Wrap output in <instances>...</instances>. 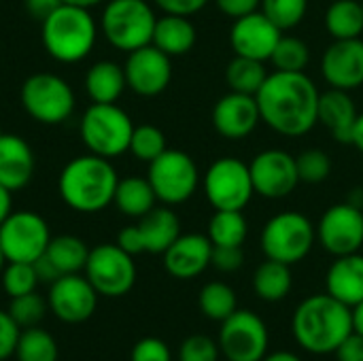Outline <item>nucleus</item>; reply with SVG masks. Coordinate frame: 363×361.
<instances>
[{
  "instance_id": "1",
  "label": "nucleus",
  "mask_w": 363,
  "mask_h": 361,
  "mask_svg": "<svg viewBox=\"0 0 363 361\" xmlns=\"http://www.w3.org/2000/svg\"><path fill=\"white\" fill-rule=\"evenodd\" d=\"M319 96L315 81L306 72L274 70L255 94L262 121L281 136H304L319 121Z\"/></svg>"
},
{
  "instance_id": "2",
  "label": "nucleus",
  "mask_w": 363,
  "mask_h": 361,
  "mask_svg": "<svg viewBox=\"0 0 363 361\" xmlns=\"http://www.w3.org/2000/svg\"><path fill=\"white\" fill-rule=\"evenodd\" d=\"M296 343L313 355H330L353 334L351 306L334 296L317 294L302 300L291 319Z\"/></svg>"
},
{
  "instance_id": "3",
  "label": "nucleus",
  "mask_w": 363,
  "mask_h": 361,
  "mask_svg": "<svg viewBox=\"0 0 363 361\" xmlns=\"http://www.w3.org/2000/svg\"><path fill=\"white\" fill-rule=\"evenodd\" d=\"M119 177L111 160L100 155H81L70 160L57 179V191L66 206L77 213H100L113 204Z\"/></svg>"
},
{
  "instance_id": "4",
  "label": "nucleus",
  "mask_w": 363,
  "mask_h": 361,
  "mask_svg": "<svg viewBox=\"0 0 363 361\" xmlns=\"http://www.w3.org/2000/svg\"><path fill=\"white\" fill-rule=\"evenodd\" d=\"M40 38L53 60L62 64H77L91 53L98 38V26L89 9L60 4L40 21Z\"/></svg>"
},
{
  "instance_id": "5",
  "label": "nucleus",
  "mask_w": 363,
  "mask_h": 361,
  "mask_svg": "<svg viewBox=\"0 0 363 361\" xmlns=\"http://www.w3.org/2000/svg\"><path fill=\"white\" fill-rule=\"evenodd\" d=\"M155 13L147 0H111L100 19L104 38L119 51H136L151 45Z\"/></svg>"
},
{
  "instance_id": "6",
  "label": "nucleus",
  "mask_w": 363,
  "mask_h": 361,
  "mask_svg": "<svg viewBox=\"0 0 363 361\" xmlns=\"http://www.w3.org/2000/svg\"><path fill=\"white\" fill-rule=\"evenodd\" d=\"M134 123L117 104L94 102L81 119V138L89 153L113 160L130 149Z\"/></svg>"
},
{
  "instance_id": "7",
  "label": "nucleus",
  "mask_w": 363,
  "mask_h": 361,
  "mask_svg": "<svg viewBox=\"0 0 363 361\" xmlns=\"http://www.w3.org/2000/svg\"><path fill=\"white\" fill-rule=\"evenodd\" d=\"M317 240L313 221L296 211H283L268 219L262 232V249L268 260L294 266L302 262Z\"/></svg>"
},
{
  "instance_id": "8",
  "label": "nucleus",
  "mask_w": 363,
  "mask_h": 361,
  "mask_svg": "<svg viewBox=\"0 0 363 361\" xmlns=\"http://www.w3.org/2000/svg\"><path fill=\"white\" fill-rule=\"evenodd\" d=\"M74 102L70 83L51 72H36L21 85V104L26 113L45 126L66 121L74 111Z\"/></svg>"
},
{
  "instance_id": "9",
  "label": "nucleus",
  "mask_w": 363,
  "mask_h": 361,
  "mask_svg": "<svg viewBox=\"0 0 363 361\" xmlns=\"http://www.w3.org/2000/svg\"><path fill=\"white\" fill-rule=\"evenodd\" d=\"M147 179L162 204L177 206L196 194L200 185V170L189 153L166 149L157 160L149 164Z\"/></svg>"
},
{
  "instance_id": "10",
  "label": "nucleus",
  "mask_w": 363,
  "mask_h": 361,
  "mask_svg": "<svg viewBox=\"0 0 363 361\" xmlns=\"http://www.w3.org/2000/svg\"><path fill=\"white\" fill-rule=\"evenodd\" d=\"M202 189L215 211H242L255 194L249 164L238 157L215 160L202 177Z\"/></svg>"
},
{
  "instance_id": "11",
  "label": "nucleus",
  "mask_w": 363,
  "mask_h": 361,
  "mask_svg": "<svg viewBox=\"0 0 363 361\" xmlns=\"http://www.w3.org/2000/svg\"><path fill=\"white\" fill-rule=\"evenodd\" d=\"M219 351L228 361H262L268 355L270 334L253 311H234L219 328Z\"/></svg>"
},
{
  "instance_id": "12",
  "label": "nucleus",
  "mask_w": 363,
  "mask_h": 361,
  "mask_svg": "<svg viewBox=\"0 0 363 361\" xmlns=\"http://www.w3.org/2000/svg\"><path fill=\"white\" fill-rule=\"evenodd\" d=\"M85 277L94 285L98 296H106V298L125 296L136 283L134 255L125 253L117 243L98 245L89 249Z\"/></svg>"
},
{
  "instance_id": "13",
  "label": "nucleus",
  "mask_w": 363,
  "mask_h": 361,
  "mask_svg": "<svg viewBox=\"0 0 363 361\" xmlns=\"http://www.w3.org/2000/svg\"><path fill=\"white\" fill-rule=\"evenodd\" d=\"M51 240L47 221L32 211H15L0 226V249L6 262L34 264Z\"/></svg>"
},
{
  "instance_id": "14",
  "label": "nucleus",
  "mask_w": 363,
  "mask_h": 361,
  "mask_svg": "<svg viewBox=\"0 0 363 361\" xmlns=\"http://www.w3.org/2000/svg\"><path fill=\"white\" fill-rule=\"evenodd\" d=\"M319 245L334 257L359 253L363 247V209L353 202L330 206L317 223Z\"/></svg>"
},
{
  "instance_id": "15",
  "label": "nucleus",
  "mask_w": 363,
  "mask_h": 361,
  "mask_svg": "<svg viewBox=\"0 0 363 361\" xmlns=\"http://www.w3.org/2000/svg\"><path fill=\"white\" fill-rule=\"evenodd\" d=\"M249 170H251L255 194H259L262 198H268V200L287 198L300 185L296 157L291 153H287L285 149L259 151L251 160Z\"/></svg>"
},
{
  "instance_id": "16",
  "label": "nucleus",
  "mask_w": 363,
  "mask_h": 361,
  "mask_svg": "<svg viewBox=\"0 0 363 361\" xmlns=\"http://www.w3.org/2000/svg\"><path fill=\"white\" fill-rule=\"evenodd\" d=\"M172 57L160 51L155 45H145L130 51L123 70L128 87L145 98L160 96L172 81Z\"/></svg>"
},
{
  "instance_id": "17",
  "label": "nucleus",
  "mask_w": 363,
  "mask_h": 361,
  "mask_svg": "<svg viewBox=\"0 0 363 361\" xmlns=\"http://www.w3.org/2000/svg\"><path fill=\"white\" fill-rule=\"evenodd\" d=\"M98 306V291L81 274H62L51 283L49 309L64 323L87 321Z\"/></svg>"
},
{
  "instance_id": "18",
  "label": "nucleus",
  "mask_w": 363,
  "mask_h": 361,
  "mask_svg": "<svg viewBox=\"0 0 363 361\" xmlns=\"http://www.w3.org/2000/svg\"><path fill=\"white\" fill-rule=\"evenodd\" d=\"M281 36L283 32L262 11H253L234 19L230 30V45L234 55L270 62V55Z\"/></svg>"
},
{
  "instance_id": "19",
  "label": "nucleus",
  "mask_w": 363,
  "mask_h": 361,
  "mask_svg": "<svg viewBox=\"0 0 363 361\" xmlns=\"http://www.w3.org/2000/svg\"><path fill=\"white\" fill-rule=\"evenodd\" d=\"M321 74L330 87L353 91L363 85V40H334L321 55Z\"/></svg>"
},
{
  "instance_id": "20",
  "label": "nucleus",
  "mask_w": 363,
  "mask_h": 361,
  "mask_svg": "<svg viewBox=\"0 0 363 361\" xmlns=\"http://www.w3.org/2000/svg\"><path fill=\"white\" fill-rule=\"evenodd\" d=\"M213 128L225 140H242L262 121L255 96L230 91L213 106Z\"/></svg>"
},
{
  "instance_id": "21",
  "label": "nucleus",
  "mask_w": 363,
  "mask_h": 361,
  "mask_svg": "<svg viewBox=\"0 0 363 361\" xmlns=\"http://www.w3.org/2000/svg\"><path fill=\"white\" fill-rule=\"evenodd\" d=\"M213 260V243L206 234H181L164 251V268L174 279L200 277Z\"/></svg>"
},
{
  "instance_id": "22",
  "label": "nucleus",
  "mask_w": 363,
  "mask_h": 361,
  "mask_svg": "<svg viewBox=\"0 0 363 361\" xmlns=\"http://www.w3.org/2000/svg\"><path fill=\"white\" fill-rule=\"evenodd\" d=\"M34 151L17 134H0V185L11 191L23 189L34 177Z\"/></svg>"
},
{
  "instance_id": "23",
  "label": "nucleus",
  "mask_w": 363,
  "mask_h": 361,
  "mask_svg": "<svg viewBox=\"0 0 363 361\" xmlns=\"http://www.w3.org/2000/svg\"><path fill=\"white\" fill-rule=\"evenodd\" d=\"M357 106L349 91L330 87L325 94L319 96V111L317 121L338 140L351 145V134L357 121Z\"/></svg>"
},
{
  "instance_id": "24",
  "label": "nucleus",
  "mask_w": 363,
  "mask_h": 361,
  "mask_svg": "<svg viewBox=\"0 0 363 361\" xmlns=\"http://www.w3.org/2000/svg\"><path fill=\"white\" fill-rule=\"evenodd\" d=\"M325 289L330 296L347 306H355L363 300V255L349 253L334 260L325 274Z\"/></svg>"
},
{
  "instance_id": "25",
  "label": "nucleus",
  "mask_w": 363,
  "mask_h": 361,
  "mask_svg": "<svg viewBox=\"0 0 363 361\" xmlns=\"http://www.w3.org/2000/svg\"><path fill=\"white\" fill-rule=\"evenodd\" d=\"M143 236L145 253L164 255V251L181 236V221L170 206H155L136 223Z\"/></svg>"
},
{
  "instance_id": "26",
  "label": "nucleus",
  "mask_w": 363,
  "mask_h": 361,
  "mask_svg": "<svg viewBox=\"0 0 363 361\" xmlns=\"http://www.w3.org/2000/svg\"><path fill=\"white\" fill-rule=\"evenodd\" d=\"M196 38H198V32L189 17L164 13L155 21L151 45H155L160 51H164L170 57H179L194 49Z\"/></svg>"
},
{
  "instance_id": "27",
  "label": "nucleus",
  "mask_w": 363,
  "mask_h": 361,
  "mask_svg": "<svg viewBox=\"0 0 363 361\" xmlns=\"http://www.w3.org/2000/svg\"><path fill=\"white\" fill-rule=\"evenodd\" d=\"M125 70L117 62L100 60L94 66H89L85 74V89L91 102L98 104H115L121 94L125 91Z\"/></svg>"
},
{
  "instance_id": "28",
  "label": "nucleus",
  "mask_w": 363,
  "mask_h": 361,
  "mask_svg": "<svg viewBox=\"0 0 363 361\" xmlns=\"http://www.w3.org/2000/svg\"><path fill=\"white\" fill-rule=\"evenodd\" d=\"M294 285V274H291V266L277 262V260H268L264 264H259L253 272V291L259 300L264 302H281L289 296Z\"/></svg>"
},
{
  "instance_id": "29",
  "label": "nucleus",
  "mask_w": 363,
  "mask_h": 361,
  "mask_svg": "<svg viewBox=\"0 0 363 361\" xmlns=\"http://www.w3.org/2000/svg\"><path fill=\"white\" fill-rule=\"evenodd\" d=\"M157 196L149 183V179L143 177H128L121 179L117 183L115 189V198L113 204L128 217H136L140 219L143 215H147L151 209H155Z\"/></svg>"
},
{
  "instance_id": "30",
  "label": "nucleus",
  "mask_w": 363,
  "mask_h": 361,
  "mask_svg": "<svg viewBox=\"0 0 363 361\" xmlns=\"http://www.w3.org/2000/svg\"><path fill=\"white\" fill-rule=\"evenodd\" d=\"M323 21L334 40L359 38L363 32L362 0H334L325 11Z\"/></svg>"
},
{
  "instance_id": "31",
  "label": "nucleus",
  "mask_w": 363,
  "mask_h": 361,
  "mask_svg": "<svg viewBox=\"0 0 363 361\" xmlns=\"http://www.w3.org/2000/svg\"><path fill=\"white\" fill-rule=\"evenodd\" d=\"M45 255L60 274H79L81 270H85L89 249L79 236L62 234L49 240Z\"/></svg>"
},
{
  "instance_id": "32",
  "label": "nucleus",
  "mask_w": 363,
  "mask_h": 361,
  "mask_svg": "<svg viewBox=\"0 0 363 361\" xmlns=\"http://www.w3.org/2000/svg\"><path fill=\"white\" fill-rule=\"evenodd\" d=\"M268 74L270 72L266 70V62L242 57V55H234L230 60V64L225 66L228 87H230V91H238V94L255 96L262 89Z\"/></svg>"
},
{
  "instance_id": "33",
  "label": "nucleus",
  "mask_w": 363,
  "mask_h": 361,
  "mask_svg": "<svg viewBox=\"0 0 363 361\" xmlns=\"http://www.w3.org/2000/svg\"><path fill=\"white\" fill-rule=\"evenodd\" d=\"M249 234V223L242 211H215L208 221V238L213 247H242Z\"/></svg>"
},
{
  "instance_id": "34",
  "label": "nucleus",
  "mask_w": 363,
  "mask_h": 361,
  "mask_svg": "<svg viewBox=\"0 0 363 361\" xmlns=\"http://www.w3.org/2000/svg\"><path fill=\"white\" fill-rule=\"evenodd\" d=\"M198 304H200V311L206 319L219 321V323L223 319H228L234 311H238V300H236L234 289L221 281L206 283L200 289Z\"/></svg>"
},
{
  "instance_id": "35",
  "label": "nucleus",
  "mask_w": 363,
  "mask_h": 361,
  "mask_svg": "<svg viewBox=\"0 0 363 361\" xmlns=\"http://www.w3.org/2000/svg\"><path fill=\"white\" fill-rule=\"evenodd\" d=\"M17 361H57V345L53 336L40 328H26L15 347Z\"/></svg>"
},
{
  "instance_id": "36",
  "label": "nucleus",
  "mask_w": 363,
  "mask_h": 361,
  "mask_svg": "<svg viewBox=\"0 0 363 361\" xmlns=\"http://www.w3.org/2000/svg\"><path fill=\"white\" fill-rule=\"evenodd\" d=\"M270 62L277 70H285V72H304L308 62H311V49L308 45L298 38V36H281V40L277 43Z\"/></svg>"
},
{
  "instance_id": "37",
  "label": "nucleus",
  "mask_w": 363,
  "mask_h": 361,
  "mask_svg": "<svg viewBox=\"0 0 363 361\" xmlns=\"http://www.w3.org/2000/svg\"><path fill=\"white\" fill-rule=\"evenodd\" d=\"M259 11L281 30L298 28L308 11V0H262Z\"/></svg>"
},
{
  "instance_id": "38",
  "label": "nucleus",
  "mask_w": 363,
  "mask_h": 361,
  "mask_svg": "<svg viewBox=\"0 0 363 361\" xmlns=\"http://www.w3.org/2000/svg\"><path fill=\"white\" fill-rule=\"evenodd\" d=\"M168 149L166 145V136L157 126L151 123H143V126H134L132 132V140H130V153L140 160L151 164L153 160H157L164 151Z\"/></svg>"
},
{
  "instance_id": "39",
  "label": "nucleus",
  "mask_w": 363,
  "mask_h": 361,
  "mask_svg": "<svg viewBox=\"0 0 363 361\" xmlns=\"http://www.w3.org/2000/svg\"><path fill=\"white\" fill-rule=\"evenodd\" d=\"M0 274H2V287L9 298L30 294L40 283L36 277L34 264H28V262H9Z\"/></svg>"
},
{
  "instance_id": "40",
  "label": "nucleus",
  "mask_w": 363,
  "mask_h": 361,
  "mask_svg": "<svg viewBox=\"0 0 363 361\" xmlns=\"http://www.w3.org/2000/svg\"><path fill=\"white\" fill-rule=\"evenodd\" d=\"M296 166H298V174H300V183H323L330 174H332V160L323 149H304L298 157H296Z\"/></svg>"
},
{
  "instance_id": "41",
  "label": "nucleus",
  "mask_w": 363,
  "mask_h": 361,
  "mask_svg": "<svg viewBox=\"0 0 363 361\" xmlns=\"http://www.w3.org/2000/svg\"><path fill=\"white\" fill-rule=\"evenodd\" d=\"M45 311H47V304H45V300L36 291L11 298V304H9V315L13 317V321L19 328H34V326H38L40 319L45 317Z\"/></svg>"
},
{
  "instance_id": "42",
  "label": "nucleus",
  "mask_w": 363,
  "mask_h": 361,
  "mask_svg": "<svg viewBox=\"0 0 363 361\" xmlns=\"http://www.w3.org/2000/svg\"><path fill=\"white\" fill-rule=\"evenodd\" d=\"M219 343L204 334H194L183 340L179 349V361H219Z\"/></svg>"
},
{
  "instance_id": "43",
  "label": "nucleus",
  "mask_w": 363,
  "mask_h": 361,
  "mask_svg": "<svg viewBox=\"0 0 363 361\" xmlns=\"http://www.w3.org/2000/svg\"><path fill=\"white\" fill-rule=\"evenodd\" d=\"M132 361H172V355H170V349L164 340L160 338H143L134 345L132 349V355H130Z\"/></svg>"
},
{
  "instance_id": "44",
  "label": "nucleus",
  "mask_w": 363,
  "mask_h": 361,
  "mask_svg": "<svg viewBox=\"0 0 363 361\" xmlns=\"http://www.w3.org/2000/svg\"><path fill=\"white\" fill-rule=\"evenodd\" d=\"M19 326L13 321L9 311H0V361L15 355V347L19 340Z\"/></svg>"
},
{
  "instance_id": "45",
  "label": "nucleus",
  "mask_w": 363,
  "mask_h": 361,
  "mask_svg": "<svg viewBox=\"0 0 363 361\" xmlns=\"http://www.w3.org/2000/svg\"><path fill=\"white\" fill-rule=\"evenodd\" d=\"M245 264L242 247H213V260L211 266H215L219 272H236Z\"/></svg>"
},
{
  "instance_id": "46",
  "label": "nucleus",
  "mask_w": 363,
  "mask_h": 361,
  "mask_svg": "<svg viewBox=\"0 0 363 361\" xmlns=\"http://www.w3.org/2000/svg\"><path fill=\"white\" fill-rule=\"evenodd\" d=\"M153 2H155L164 13L191 17V15L200 13L211 0H153Z\"/></svg>"
},
{
  "instance_id": "47",
  "label": "nucleus",
  "mask_w": 363,
  "mask_h": 361,
  "mask_svg": "<svg viewBox=\"0 0 363 361\" xmlns=\"http://www.w3.org/2000/svg\"><path fill=\"white\" fill-rule=\"evenodd\" d=\"M213 2L217 4V9L223 15H228L232 19H238L242 15L259 11V4H262V0H213Z\"/></svg>"
},
{
  "instance_id": "48",
  "label": "nucleus",
  "mask_w": 363,
  "mask_h": 361,
  "mask_svg": "<svg viewBox=\"0 0 363 361\" xmlns=\"http://www.w3.org/2000/svg\"><path fill=\"white\" fill-rule=\"evenodd\" d=\"M117 245H119L125 253H130V255H140V253H145V245H143V236H140L138 226H128V228H123V230L119 232V236H117Z\"/></svg>"
},
{
  "instance_id": "49",
  "label": "nucleus",
  "mask_w": 363,
  "mask_h": 361,
  "mask_svg": "<svg viewBox=\"0 0 363 361\" xmlns=\"http://www.w3.org/2000/svg\"><path fill=\"white\" fill-rule=\"evenodd\" d=\"M338 361H363V336L353 332L338 349H336Z\"/></svg>"
},
{
  "instance_id": "50",
  "label": "nucleus",
  "mask_w": 363,
  "mask_h": 361,
  "mask_svg": "<svg viewBox=\"0 0 363 361\" xmlns=\"http://www.w3.org/2000/svg\"><path fill=\"white\" fill-rule=\"evenodd\" d=\"M26 2V9L32 17L36 19H45L47 15H51L60 4H64L62 0H23Z\"/></svg>"
},
{
  "instance_id": "51",
  "label": "nucleus",
  "mask_w": 363,
  "mask_h": 361,
  "mask_svg": "<svg viewBox=\"0 0 363 361\" xmlns=\"http://www.w3.org/2000/svg\"><path fill=\"white\" fill-rule=\"evenodd\" d=\"M34 270H36L38 281H43V283H53V281H57V279L62 277V274L55 270V266L47 260V255H45V253L34 262Z\"/></svg>"
},
{
  "instance_id": "52",
  "label": "nucleus",
  "mask_w": 363,
  "mask_h": 361,
  "mask_svg": "<svg viewBox=\"0 0 363 361\" xmlns=\"http://www.w3.org/2000/svg\"><path fill=\"white\" fill-rule=\"evenodd\" d=\"M11 189H6L4 185H0V226L4 223V219L13 213L11 211V204H13V200H11Z\"/></svg>"
},
{
  "instance_id": "53",
  "label": "nucleus",
  "mask_w": 363,
  "mask_h": 361,
  "mask_svg": "<svg viewBox=\"0 0 363 361\" xmlns=\"http://www.w3.org/2000/svg\"><path fill=\"white\" fill-rule=\"evenodd\" d=\"M351 145L363 153V113L357 115V121H355V128H353V134H351Z\"/></svg>"
},
{
  "instance_id": "54",
  "label": "nucleus",
  "mask_w": 363,
  "mask_h": 361,
  "mask_svg": "<svg viewBox=\"0 0 363 361\" xmlns=\"http://www.w3.org/2000/svg\"><path fill=\"white\" fill-rule=\"evenodd\" d=\"M351 313H353V332L363 336V300L351 309Z\"/></svg>"
},
{
  "instance_id": "55",
  "label": "nucleus",
  "mask_w": 363,
  "mask_h": 361,
  "mask_svg": "<svg viewBox=\"0 0 363 361\" xmlns=\"http://www.w3.org/2000/svg\"><path fill=\"white\" fill-rule=\"evenodd\" d=\"M262 361H302L296 353H291V351H277V353H270V355H266Z\"/></svg>"
},
{
  "instance_id": "56",
  "label": "nucleus",
  "mask_w": 363,
  "mask_h": 361,
  "mask_svg": "<svg viewBox=\"0 0 363 361\" xmlns=\"http://www.w3.org/2000/svg\"><path fill=\"white\" fill-rule=\"evenodd\" d=\"M64 4H77V6H85V9H91L96 4H100L102 0H62Z\"/></svg>"
},
{
  "instance_id": "57",
  "label": "nucleus",
  "mask_w": 363,
  "mask_h": 361,
  "mask_svg": "<svg viewBox=\"0 0 363 361\" xmlns=\"http://www.w3.org/2000/svg\"><path fill=\"white\" fill-rule=\"evenodd\" d=\"M4 262H6V260H4V253H2V249H0V272H2V268H4Z\"/></svg>"
},
{
  "instance_id": "58",
  "label": "nucleus",
  "mask_w": 363,
  "mask_h": 361,
  "mask_svg": "<svg viewBox=\"0 0 363 361\" xmlns=\"http://www.w3.org/2000/svg\"><path fill=\"white\" fill-rule=\"evenodd\" d=\"M362 6H363V0H362Z\"/></svg>"
},
{
  "instance_id": "59",
  "label": "nucleus",
  "mask_w": 363,
  "mask_h": 361,
  "mask_svg": "<svg viewBox=\"0 0 363 361\" xmlns=\"http://www.w3.org/2000/svg\"><path fill=\"white\" fill-rule=\"evenodd\" d=\"M362 209H363V202H362Z\"/></svg>"
},
{
  "instance_id": "60",
  "label": "nucleus",
  "mask_w": 363,
  "mask_h": 361,
  "mask_svg": "<svg viewBox=\"0 0 363 361\" xmlns=\"http://www.w3.org/2000/svg\"><path fill=\"white\" fill-rule=\"evenodd\" d=\"M0 134H2V132H0Z\"/></svg>"
},
{
  "instance_id": "61",
  "label": "nucleus",
  "mask_w": 363,
  "mask_h": 361,
  "mask_svg": "<svg viewBox=\"0 0 363 361\" xmlns=\"http://www.w3.org/2000/svg\"><path fill=\"white\" fill-rule=\"evenodd\" d=\"M225 361H228V360H225Z\"/></svg>"
}]
</instances>
